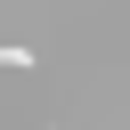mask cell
Wrapping results in <instances>:
<instances>
[{
	"instance_id": "1",
	"label": "cell",
	"mask_w": 130,
	"mask_h": 130,
	"mask_svg": "<svg viewBox=\"0 0 130 130\" xmlns=\"http://www.w3.org/2000/svg\"><path fill=\"white\" fill-rule=\"evenodd\" d=\"M0 65H32V49H0Z\"/></svg>"
}]
</instances>
